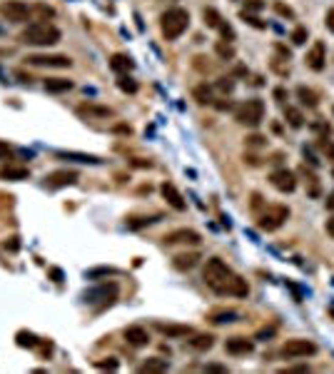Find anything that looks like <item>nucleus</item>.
Listing matches in <instances>:
<instances>
[{"label":"nucleus","mask_w":334,"mask_h":374,"mask_svg":"<svg viewBox=\"0 0 334 374\" xmlns=\"http://www.w3.org/2000/svg\"><path fill=\"white\" fill-rule=\"evenodd\" d=\"M202 280L212 292H217L222 297L224 295H229V297H247L249 295L247 282L242 280L240 275H235L232 267L227 262H222L220 257H210L207 260L202 269Z\"/></svg>","instance_id":"1"},{"label":"nucleus","mask_w":334,"mask_h":374,"mask_svg":"<svg viewBox=\"0 0 334 374\" xmlns=\"http://www.w3.org/2000/svg\"><path fill=\"white\" fill-rule=\"evenodd\" d=\"M60 30L50 23H33L28 25L23 33H20V40L25 45H35V48H48V45H55L60 43Z\"/></svg>","instance_id":"2"},{"label":"nucleus","mask_w":334,"mask_h":374,"mask_svg":"<svg viewBox=\"0 0 334 374\" xmlns=\"http://www.w3.org/2000/svg\"><path fill=\"white\" fill-rule=\"evenodd\" d=\"M187 28H190V13L185 8H170L160 18V30L165 40H177Z\"/></svg>","instance_id":"3"},{"label":"nucleus","mask_w":334,"mask_h":374,"mask_svg":"<svg viewBox=\"0 0 334 374\" xmlns=\"http://www.w3.org/2000/svg\"><path fill=\"white\" fill-rule=\"evenodd\" d=\"M235 120L240 125H247V128H257L262 120H264V102L262 100H244L242 105L235 108Z\"/></svg>","instance_id":"4"},{"label":"nucleus","mask_w":334,"mask_h":374,"mask_svg":"<svg viewBox=\"0 0 334 374\" xmlns=\"http://www.w3.org/2000/svg\"><path fill=\"white\" fill-rule=\"evenodd\" d=\"M287 220H289V207L272 205V207H267V210L260 215L257 227H260L262 232H275V230H279V227L287 222Z\"/></svg>","instance_id":"5"},{"label":"nucleus","mask_w":334,"mask_h":374,"mask_svg":"<svg viewBox=\"0 0 334 374\" xmlns=\"http://www.w3.org/2000/svg\"><path fill=\"white\" fill-rule=\"evenodd\" d=\"M30 8L23 3V0H8V3H0V15L10 23H25L30 20Z\"/></svg>","instance_id":"6"},{"label":"nucleus","mask_w":334,"mask_h":374,"mask_svg":"<svg viewBox=\"0 0 334 374\" xmlns=\"http://www.w3.org/2000/svg\"><path fill=\"white\" fill-rule=\"evenodd\" d=\"M282 355L289 359H299V357H312L317 355V344L309 339H289L282 344Z\"/></svg>","instance_id":"7"},{"label":"nucleus","mask_w":334,"mask_h":374,"mask_svg":"<svg viewBox=\"0 0 334 374\" xmlns=\"http://www.w3.org/2000/svg\"><path fill=\"white\" fill-rule=\"evenodd\" d=\"M269 185L275 187V190H279V192H295V187H297V175H295L292 170L279 168L269 175Z\"/></svg>","instance_id":"8"},{"label":"nucleus","mask_w":334,"mask_h":374,"mask_svg":"<svg viewBox=\"0 0 334 374\" xmlns=\"http://www.w3.org/2000/svg\"><path fill=\"white\" fill-rule=\"evenodd\" d=\"M25 63L35 68H70L73 65V60L68 55H28Z\"/></svg>","instance_id":"9"},{"label":"nucleus","mask_w":334,"mask_h":374,"mask_svg":"<svg viewBox=\"0 0 334 374\" xmlns=\"http://www.w3.org/2000/svg\"><path fill=\"white\" fill-rule=\"evenodd\" d=\"M80 180V175L75 170H55L50 175H45V185L57 190V187H68V185H75Z\"/></svg>","instance_id":"10"},{"label":"nucleus","mask_w":334,"mask_h":374,"mask_svg":"<svg viewBox=\"0 0 334 374\" xmlns=\"http://www.w3.org/2000/svg\"><path fill=\"white\" fill-rule=\"evenodd\" d=\"M200 232L195 230H172L165 235V244H200Z\"/></svg>","instance_id":"11"},{"label":"nucleus","mask_w":334,"mask_h":374,"mask_svg":"<svg viewBox=\"0 0 334 374\" xmlns=\"http://www.w3.org/2000/svg\"><path fill=\"white\" fill-rule=\"evenodd\" d=\"M307 65L315 70V73H319V70H324V60H327V48H324V43L322 40H317L315 45L309 48V53H307Z\"/></svg>","instance_id":"12"},{"label":"nucleus","mask_w":334,"mask_h":374,"mask_svg":"<svg viewBox=\"0 0 334 374\" xmlns=\"http://www.w3.org/2000/svg\"><path fill=\"white\" fill-rule=\"evenodd\" d=\"M224 349H227V355H249L255 349V342L247 337H232L224 342Z\"/></svg>","instance_id":"13"},{"label":"nucleus","mask_w":334,"mask_h":374,"mask_svg":"<svg viewBox=\"0 0 334 374\" xmlns=\"http://www.w3.org/2000/svg\"><path fill=\"white\" fill-rule=\"evenodd\" d=\"M160 192H162V197L167 200V205L172 207V210H177V212H182L185 210V197L177 192V187L172 185V182H165V185L160 187Z\"/></svg>","instance_id":"14"},{"label":"nucleus","mask_w":334,"mask_h":374,"mask_svg":"<svg viewBox=\"0 0 334 374\" xmlns=\"http://www.w3.org/2000/svg\"><path fill=\"white\" fill-rule=\"evenodd\" d=\"M125 339L130 347H145L150 342V332L145 327H128L125 329Z\"/></svg>","instance_id":"15"},{"label":"nucleus","mask_w":334,"mask_h":374,"mask_svg":"<svg viewBox=\"0 0 334 374\" xmlns=\"http://www.w3.org/2000/svg\"><path fill=\"white\" fill-rule=\"evenodd\" d=\"M197 262H200V255H197V252H185V255H177V257L172 260V267L180 269V272H187V269H195Z\"/></svg>","instance_id":"16"},{"label":"nucleus","mask_w":334,"mask_h":374,"mask_svg":"<svg viewBox=\"0 0 334 374\" xmlns=\"http://www.w3.org/2000/svg\"><path fill=\"white\" fill-rule=\"evenodd\" d=\"M45 90L48 93H68V90H73V80H68V77H48L45 80Z\"/></svg>","instance_id":"17"},{"label":"nucleus","mask_w":334,"mask_h":374,"mask_svg":"<svg viewBox=\"0 0 334 374\" xmlns=\"http://www.w3.org/2000/svg\"><path fill=\"white\" fill-rule=\"evenodd\" d=\"M110 68L115 70V73L128 75V73L132 70V60H130V55H125V53H115V55L110 57Z\"/></svg>","instance_id":"18"},{"label":"nucleus","mask_w":334,"mask_h":374,"mask_svg":"<svg viewBox=\"0 0 334 374\" xmlns=\"http://www.w3.org/2000/svg\"><path fill=\"white\" fill-rule=\"evenodd\" d=\"M157 332H162L165 337H187L192 335V327L190 324H157Z\"/></svg>","instance_id":"19"},{"label":"nucleus","mask_w":334,"mask_h":374,"mask_svg":"<svg viewBox=\"0 0 334 374\" xmlns=\"http://www.w3.org/2000/svg\"><path fill=\"white\" fill-rule=\"evenodd\" d=\"M60 160H73V162H88V165H100L102 160L95 155H85V152H55Z\"/></svg>","instance_id":"20"},{"label":"nucleus","mask_w":334,"mask_h":374,"mask_svg":"<svg viewBox=\"0 0 334 374\" xmlns=\"http://www.w3.org/2000/svg\"><path fill=\"white\" fill-rule=\"evenodd\" d=\"M187 344H190L192 349H197V352H207V349L215 347V337L212 335H195L192 339H187Z\"/></svg>","instance_id":"21"},{"label":"nucleus","mask_w":334,"mask_h":374,"mask_svg":"<svg viewBox=\"0 0 334 374\" xmlns=\"http://www.w3.org/2000/svg\"><path fill=\"white\" fill-rule=\"evenodd\" d=\"M167 367H170V362L167 359H160V357H152L148 362H142L140 364V372L142 374H152V372H167Z\"/></svg>","instance_id":"22"},{"label":"nucleus","mask_w":334,"mask_h":374,"mask_svg":"<svg viewBox=\"0 0 334 374\" xmlns=\"http://www.w3.org/2000/svg\"><path fill=\"white\" fill-rule=\"evenodd\" d=\"M77 115H82V117H110L112 110L110 108H100V105H80Z\"/></svg>","instance_id":"23"},{"label":"nucleus","mask_w":334,"mask_h":374,"mask_svg":"<svg viewBox=\"0 0 334 374\" xmlns=\"http://www.w3.org/2000/svg\"><path fill=\"white\" fill-rule=\"evenodd\" d=\"M0 177H3V180L20 182V180H28V177H30V170L28 168H3L0 170Z\"/></svg>","instance_id":"24"},{"label":"nucleus","mask_w":334,"mask_h":374,"mask_svg":"<svg viewBox=\"0 0 334 374\" xmlns=\"http://www.w3.org/2000/svg\"><path fill=\"white\" fill-rule=\"evenodd\" d=\"M297 97L302 105H307V108H317L319 105V95L312 90V88H304V85H299L297 88Z\"/></svg>","instance_id":"25"},{"label":"nucleus","mask_w":334,"mask_h":374,"mask_svg":"<svg viewBox=\"0 0 334 374\" xmlns=\"http://www.w3.org/2000/svg\"><path fill=\"white\" fill-rule=\"evenodd\" d=\"M284 120H287V125H289V128H295V130H299V128L304 125V115H302V110L292 108V105H287V108H284Z\"/></svg>","instance_id":"26"},{"label":"nucleus","mask_w":334,"mask_h":374,"mask_svg":"<svg viewBox=\"0 0 334 374\" xmlns=\"http://www.w3.org/2000/svg\"><path fill=\"white\" fill-rule=\"evenodd\" d=\"M192 95H195V100H197L200 105H212V102H215V95H212V88H210L207 82H202V85H197V88L192 90Z\"/></svg>","instance_id":"27"},{"label":"nucleus","mask_w":334,"mask_h":374,"mask_svg":"<svg viewBox=\"0 0 334 374\" xmlns=\"http://www.w3.org/2000/svg\"><path fill=\"white\" fill-rule=\"evenodd\" d=\"M108 292L117 295V284H102V287H97V289H93V292H85V302H95L97 297L108 299Z\"/></svg>","instance_id":"28"},{"label":"nucleus","mask_w":334,"mask_h":374,"mask_svg":"<svg viewBox=\"0 0 334 374\" xmlns=\"http://www.w3.org/2000/svg\"><path fill=\"white\" fill-rule=\"evenodd\" d=\"M240 315L237 312H232V309H220V312H212L210 315V322H215V324H224V322H237Z\"/></svg>","instance_id":"29"},{"label":"nucleus","mask_w":334,"mask_h":374,"mask_svg":"<svg viewBox=\"0 0 334 374\" xmlns=\"http://www.w3.org/2000/svg\"><path fill=\"white\" fill-rule=\"evenodd\" d=\"M202 15H204V25H207V28H215V30H220V25L224 23L222 15H220L215 8H204Z\"/></svg>","instance_id":"30"},{"label":"nucleus","mask_w":334,"mask_h":374,"mask_svg":"<svg viewBox=\"0 0 334 374\" xmlns=\"http://www.w3.org/2000/svg\"><path fill=\"white\" fill-rule=\"evenodd\" d=\"M15 339H18L20 347H30V349L40 344V342H37V337L33 335V332H25V329H23V332H18V335H15Z\"/></svg>","instance_id":"31"},{"label":"nucleus","mask_w":334,"mask_h":374,"mask_svg":"<svg viewBox=\"0 0 334 374\" xmlns=\"http://www.w3.org/2000/svg\"><path fill=\"white\" fill-rule=\"evenodd\" d=\"M117 88L122 90V93H137V82L128 77V75H120V80H117Z\"/></svg>","instance_id":"32"},{"label":"nucleus","mask_w":334,"mask_h":374,"mask_svg":"<svg viewBox=\"0 0 334 374\" xmlns=\"http://www.w3.org/2000/svg\"><path fill=\"white\" fill-rule=\"evenodd\" d=\"M215 53L222 57V60H232V57H235V48H232L229 43H217V45H215Z\"/></svg>","instance_id":"33"},{"label":"nucleus","mask_w":334,"mask_h":374,"mask_svg":"<svg viewBox=\"0 0 334 374\" xmlns=\"http://www.w3.org/2000/svg\"><path fill=\"white\" fill-rule=\"evenodd\" d=\"M317 148L322 150L327 157H334V142L329 137H319V142H317Z\"/></svg>","instance_id":"34"},{"label":"nucleus","mask_w":334,"mask_h":374,"mask_svg":"<svg viewBox=\"0 0 334 374\" xmlns=\"http://www.w3.org/2000/svg\"><path fill=\"white\" fill-rule=\"evenodd\" d=\"M217 90H220V93H232V90H235V80H232V77H220V80H217Z\"/></svg>","instance_id":"35"},{"label":"nucleus","mask_w":334,"mask_h":374,"mask_svg":"<svg viewBox=\"0 0 334 374\" xmlns=\"http://www.w3.org/2000/svg\"><path fill=\"white\" fill-rule=\"evenodd\" d=\"M292 43H295V45H304V43H307V28H295Z\"/></svg>","instance_id":"36"},{"label":"nucleus","mask_w":334,"mask_h":374,"mask_svg":"<svg viewBox=\"0 0 334 374\" xmlns=\"http://www.w3.org/2000/svg\"><path fill=\"white\" fill-rule=\"evenodd\" d=\"M152 222H157V217H140V220H132V222H128V227H130V230H140V227L152 224Z\"/></svg>","instance_id":"37"},{"label":"nucleus","mask_w":334,"mask_h":374,"mask_svg":"<svg viewBox=\"0 0 334 374\" xmlns=\"http://www.w3.org/2000/svg\"><path fill=\"white\" fill-rule=\"evenodd\" d=\"M275 10H277L282 18H295V10L289 5H284V3H275Z\"/></svg>","instance_id":"38"},{"label":"nucleus","mask_w":334,"mask_h":374,"mask_svg":"<svg viewBox=\"0 0 334 374\" xmlns=\"http://www.w3.org/2000/svg\"><path fill=\"white\" fill-rule=\"evenodd\" d=\"M242 20H244V23H249V25H255V28H264V23H262L260 18H255V15H249V13H247V10H242Z\"/></svg>","instance_id":"39"},{"label":"nucleus","mask_w":334,"mask_h":374,"mask_svg":"<svg viewBox=\"0 0 334 374\" xmlns=\"http://www.w3.org/2000/svg\"><path fill=\"white\" fill-rule=\"evenodd\" d=\"M95 367L97 369H117V359L108 357V362H95Z\"/></svg>","instance_id":"40"},{"label":"nucleus","mask_w":334,"mask_h":374,"mask_svg":"<svg viewBox=\"0 0 334 374\" xmlns=\"http://www.w3.org/2000/svg\"><path fill=\"white\" fill-rule=\"evenodd\" d=\"M220 33H222V37L227 40V43H229V40H235V30H232L227 23H222V25H220Z\"/></svg>","instance_id":"41"},{"label":"nucleus","mask_w":334,"mask_h":374,"mask_svg":"<svg viewBox=\"0 0 334 374\" xmlns=\"http://www.w3.org/2000/svg\"><path fill=\"white\" fill-rule=\"evenodd\" d=\"M10 155H13V150H10V145L0 140V160H10Z\"/></svg>","instance_id":"42"},{"label":"nucleus","mask_w":334,"mask_h":374,"mask_svg":"<svg viewBox=\"0 0 334 374\" xmlns=\"http://www.w3.org/2000/svg\"><path fill=\"white\" fill-rule=\"evenodd\" d=\"M115 269L112 267H97V269H90L88 272V277H97V275H112Z\"/></svg>","instance_id":"43"},{"label":"nucleus","mask_w":334,"mask_h":374,"mask_svg":"<svg viewBox=\"0 0 334 374\" xmlns=\"http://www.w3.org/2000/svg\"><path fill=\"white\" fill-rule=\"evenodd\" d=\"M324 25H327V30H329V33H334V8H329V10H327Z\"/></svg>","instance_id":"44"},{"label":"nucleus","mask_w":334,"mask_h":374,"mask_svg":"<svg viewBox=\"0 0 334 374\" xmlns=\"http://www.w3.org/2000/svg\"><path fill=\"white\" fill-rule=\"evenodd\" d=\"M247 145H252V148H262V145H264V137H262V135H252V137H247Z\"/></svg>","instance_id":"45"},{"label":"nucleus","mask_w":334,"mask_h":374,"mask_svg":"<svg viewBox=\"0 0 334 374\" xmlns=\"http://www.w3.org/2000/svg\"><path fill=\"white\" fill-rule=\"evenodd\" d=\"M262 8H264L262 0H247V10H255V13H257V10H262Z\"/></svg>","instance_id":"46"},{"label":"nucleus","mask_w":334,"mask_h":374,"mask_svg":"<svg viewBox=\"0 0 334 374\" xmlns=\"http://www.w3.org/2000/svg\"><path fill=\"white\" fill-rule=\"evenodd\" d=\"M204 372H217V374H224V372H227V367H222V364H207V367H204Z\"/></svg>","instance_id":"47"},{"label":"nucleus","mask_w":334,"mask_h":374,"mask_svg":"<svg viewBox=\"0 0 334 374\" xmlns=\"http://www.w3.org/2000/svg\"><path fill=\"white\" fill-rule=\"evenodd\" d=\"M275 335V327H269V329H260L257 332V339H264V337H272Z\"/></svg>","instance_id":"48"},{"label":"nucleus","mask_w":334,"mask_h":374,"mask_svg":"<svg viewBox=\"0 0 334 374\" xmlns=\"http://www.w3.org/2000/svg\"><path fill=\"white\" fill-rule=\"evenodd\" d=\"M5 247H8V250H13V252H15V250H18V247H20L18 237H10V242H5Z\"/></svg>","instance_id":"49"},{"label":"nucleus","mask_w":334,"mask_h":374,"mask_svg":"<svg viewBox=\"0 0 334 374\" xmlns=\"http://www.w3.org/2000/svg\"><path fill=\"white\" fill-rule=\"evenodd\" d=\"M275 97H277V102H284V97H287V93H284L282 88H277V90H275Z\"/></svg>","instance_id":"50"},{"label":"nucleus","mask_w":334,"mask_h":374,"mask_svg":"<svg viewBox=\"0 0 334 374\" xmlns=\"http://www.w3.org/2000/svg\"><path fill=\"white\" fill-rule=\"evenodd\" d=\"M50 277L55 282H62V272H60V269H50Z\"/></svg>","instance_id":"51"},{"label":"nucleus","mask_w":334,"mask_h":374,"mask_svg":"<svg viewBox=\"0 0 334 374\" xmlns=\"http://www.w3.org/2000/svg\"><path fill=\"white\" fill-rule=\"evenodd\" d=\"M115 132H128V135H130V125H117V128H115Z\"/></svg>","instance_id":"52"},{"label":"nucleus","mask_w":334,"mask_h":374,"mask_svg":"<svg viewBox=\"0 0 334 374\" xmlns=\"http://www.w3.org/2000/svg\"><path fill=\"white\" fill-rule=\"evenodd\" d=\"M327 210H332V212H334V192L327 197Z\"/></svg>","instance_id":"53"},{"label":"nucleus","mask_w":334,"mask_h":374,"mask_svg":"<svg viewBox=\"0 0 334 374\" xmlns=\"http://www.w3.org/2000/svg\"><path fill=\"white\" fill-rule=\"evenodd\" d=\"M327 232L334 237V217H332V220H327Z\"/></svg>","instance_id":"54"},{"label":"nucleus","mask_w":334,"mask_h":374,"mask_svg":"<svg viewBox=\"0 0 334 374\" xmlns=\"http://www.w3.org/2000/svg\"><path fill=\"white\" fill-rule=\"evenodd\" d=\"M332 177H334V170H332Z\"/></svg>","instance_id":"55"},{"label":"nucleus","mask_w":334,"mask_h":374,"mask_svg":"<svg viewBox=\"0 0 334 374\" xmlns=\"http://www.w3.org/2000/svg\"><path fill=\"white\" fill-rule=\"evenodd\" d=\"M0 33H3V28H0Z\"/></svg>","instance_id":"56"}]
</instances>
